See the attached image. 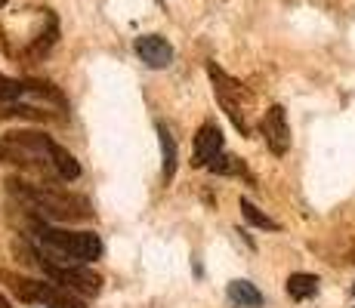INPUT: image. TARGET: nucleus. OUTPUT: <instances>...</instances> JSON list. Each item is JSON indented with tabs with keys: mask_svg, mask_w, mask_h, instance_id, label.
Listing matches in <instances>:
<instances>
[{
	"mask_svg": "<svg viewBox=\"0 0 355 308\" xmlns=\"http://www.w3.org/2000/svg\"><path fill=\"white\" fill-rule=\"evenodd\" d=\"M216 154H223V133L214 120H207L195 136V163L198 167H210Z\"/></svg>",
	"mask_w": 355,
	"mask_h": 308,
	"instance_id": "8",
	"label": "nucleus"
},
{
	"mask_svg": "<svg viewBox=\"0 0 355 308\" xmlns=\"http://www.w3.org/2000/svg\"><path fill=\"white\" fill-rule=\"evenodd\" d=\"M241 213H244V219H248L250 225H257V228H269V231H278V222H275V219H269L266 213H259V210H257L254 203L248 201V197H244V201H241Z\"/></svg>",
	"mask_w": 355,
	"mask_h": 308,
	"instance_id": "12",
	"label": "nucleus"
},
{
	"mask_svg": "<svg viewBox=\"0 0 355 308\" xmlns=\"http://www.w3.org/2000/svg\"><path fill=\"white\" fill-rule=\"evenodd\" d=\"M229 299L235 305H241V308H259L263 305V296H259V290L250 280H232L229 284Z\"/></svg>",
	"mask_w": 355,
	"mask_h": 308,
	"instance_id": "9",
	"label": "nucleus"
},
{
	"mask_svg": "<svg viewBox=\"0 0 355 308\" xmlns=\"http://www.w3.org/2000/svg\"><path fill=\"white\" fill-rule=\"evenodd\" d=\"M0 308H12V305H10V302H6V299H3V296H0Z\"/></svg>",
	"mask_w": 355,
	"mask_h": 308,
	"instance_id": "14",
	"label": "nucleus"
},
{
	"mask_svg": "<svg viewBox=\"0 0 355 308\" xmlns=\"http://www.w3.org/2000/svg\"><path fill=\"white\" fill-rule=\"evenodd\" d=\"M0 6H6V0H0Z\"/></svg>",
	"mask_w": 355,
	"mask_h": 308,
	"instance_id": "15",
	"label": "nucleus"
},
{
	"mask_svg": "<svg viewBox=\"0 0 355 308\" xmlns=\"http://www.w3.org/2000/svg\"><path fill=\"white\" fill-rule=\"evenodd\" d=\"M207 74H210V80H214V93H216V102H220V108L229 114V120L235 123V129L238 133H244V136H250V118H248V111H250V93L244 90V84H238L235 78H229L226 71H223L216 62H210L207 65Z\"/></svg>",
	"mask_w": 355,
	"mask_h": 308,
	"instance_id": "4",
	"label": "nucleus"
},
{
	"mask_svg": "<svg viewBox=\"0 0 355 308\" xmlns=\"http://www.w3.org/2000/svg\"><path fill=\"white\" fill-rule=\"evenodd\" d=\"M288 293L293 299H312L318 293V278L312 275H293L288 280Z\"/></svg>",
	"mask_w": 355,
	"mask_h": 308,
	"instance_id": "11",
	"label": "nucleus"
},
{
	"mask_svg": "<svg viewBox=\"0 0 355 308\" xmlns=\"http://www.w3.org/2000/svg\"><path fill=\"white\" fill-rule=\"evenodd\" d=\"M6 191L16 197L19 203L31 210L37 219H56V222H78V219H90L93 210L80 194H68L53 185H28L19 179H6Z\"/></svg>",
	"mask_w": 355,
	"mask_h": 308,
	"instance_id": "2",
	"label": "nucleus"
},
{
	"mask_svg": "<svg viewBox=\"0 0 355 308\" xmlns=\"http://www.w3.org/2000/svg\"><path fill=\"white\" fill-rule=\"evenodd\" d=\"M0 161L34 173H56L59 179L80 176V163L44 133H6L0 139Z\"/></svg>",
	"mask_w": 355,
	"mask_h": 308,
	"instance_id": "1",
	"label": "nucleus"
},
{
	"mask_svg": "<svg viewBox=\"0 0 355 308\" xmlns=\"http://www.w3.org/2000/svg\"><path fill=\"white\" fill-rule=\"evenodd\" d=\"M352 293H355V287H352Z\"/></svg>",
	"mask_w": 355,
	"mask_h": 308,
	"instance_id": "16",
	"label": "nucleus"
},
{
	"mask_svg": "<svg viewBox=\"0 0 355 308\" xmlns=\"http://www.w3.org/2000/svg\"><path fill=\"white\" fill-rule=\"evenodd\" d=\"M207 170H214V173H223V176H235V173H244V167L235 161V157H229V154H216L214 161H210V167Z\"/></svg>",
	"mask_w": 355,
	"mask_h": 308,
	"instance_id": "13",
	"label": "nucleus"
},
{
	"mask_svg": "<svg viewBox=\"0 0 355 308\" xmlns=\"http://www.w3.org/2000/svg\"><path fill=\"white\" fill-rule=\"evenodd\" d=\"M263 136L266 145L272 148V154H288L291 148V127H288V114H284L282 105H272L263 118Z\"/></svg>",
	"mask_w": 355,
	"mask_h": 308,
	"instance_id": "6",
	"label": "nucleus"
},
{
	"mask_svg": "<svg viewBox=\"0 0 355 308\" xmlns=\"http://www.w3.org/2000/svg\"><path fill=\"white\" fill-rule=\"evenodd\" d=\"M158 136H161V154H164V182H170L176 176V139L170 136V129L158 123Z\"/></svg>",
	"mask_w": 355,
	"mask_h": 308,
	"instance_id": "10",
	"label": "nucleus"
},
{
	"mask_svg": "<svg viewBox=\"0 0 355 308\" xmlns=\"http://www.w3.org/2000/svg\"><path fill=\"white\" fill-rule=\"evenodd\" d=\"M31 231L44 241L46 253L65 259V262H90V259H99V253H102L99 237L90 235V231L53 228L46 219H37V216H31Z\"/></svg>",
	"mask_w": 355,
	"mask_h": 308,
	"instance_id": "3",
	"label": "nucleus"
},
{
	"mask_svg": "<svg viewBox=\"0 0 355 308\" xmlns=\"http://www.w3.org/2000/svg\"><path fill=\"white\" fill-rule=\"evenodd\" d=\"M136 53L148 68H167L173 62V46L158 34H142L136 37Z\"/></svg>",
	"mask_w": 355,
	"mask_h": 308,
	"instance_id": "7",
	"label": "nucleus"
},
{
	"mask_svg": "<svg viewBox=\"0 0 355 308\" xmlns=\"http://www.w3.org/2000/svg\"><path fill=\"white\" fill-rule=\"evenodd\" d=\"M0 280L10 284V290L16 293L22 302H40L44 308H84L74 290H59L56 284H44V280H31L22 275H12V271H0Z\"/></svg>",
	"mask_w": 355,
	"mask_h": 308,
	"instance_id": "5",
	"label": "nucleus"
}]
</instances>
